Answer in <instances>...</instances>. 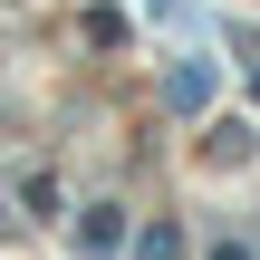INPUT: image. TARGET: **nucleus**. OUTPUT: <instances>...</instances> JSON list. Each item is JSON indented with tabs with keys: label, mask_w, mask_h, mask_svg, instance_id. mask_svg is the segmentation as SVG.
I'll list each match as a JSON object with an SVG mask.
<instances>
[{
	"label": "nucleus",
	"mask_w": 260,
	"mask_h": 260,
	"mask_svg": "<svg viewBox=\"0 0 260 260\" xmlns=\"http://www.w3.org/2000/svg\"><path fill=\"white\" fill-rule=\"evenodd\" d=\"M77 241H87V251H116V241H125V222H116V203H96V212L77 222Z\"/></svg>",
	"instance_id": "f257e3e1"
},
{
	"label": "nucleus",
	"mask_w": 260,
	"mask_h": 260,
	"mask_svg": "<svg viewBox=\"0 0 260 260\" xmlns=\"http://www.w3.org/2000/svg\"><path fill=\"white\" fill-rule=\"evenodd\" d=\"M145 260H183V241H174V232L154 222V232H145Z\"/></svg>",
	"instance_id": "f03ea898"
}]
</instances>
